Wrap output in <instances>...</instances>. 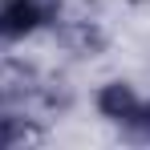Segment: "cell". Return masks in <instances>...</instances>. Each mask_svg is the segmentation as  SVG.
Masks as SVG:
<instances>
[{
  "mask_svg": "<svg viewBox=\"0 0 150 150\" xmlns=\"http://www.w3.org/2000/svg\"><path fill=\"white\" fill-rule=\"evenodd\" d=\"M122 126H126V134H130L134 142H150V101H138L134 114H130Z\"/></svg>",
  "mask_w": 150,
  "mask_h": 150,
  "instance_id": "cell-5",
  "label": "cell"
},
{
  "mask_svg": "<svg viewBox=\"0 0 150 150\" xmlns=\"http://www.w3.org/2000/svg\"><path fill=\"white\" fill-rule=\"evenodd\" d=\"M41 93V73L25 65V61H4L0 65V110L4 105H16L25 98H37Z\"/></svg>",
  "mask_w": 150,
  "mask_h": 150,
  "instance_id": "cell-2",
  "label": "cell"
},
{
  "mask_svg": "<svg viewBox=\"0 0 150 150\" xmlns=\"http://www.w3.org/2000/svg\"><path fill=\"white\" fill-rule=\"evenodd\" d=\"M57 12L61 0H0V37L4 41L28 37L33 28L57 21Z\"/></svg>",
  "mask_w": 150,
  "mask_h": 150,
  "instance_id": "cell-1",
  "label": "cell"
},
{
  "mask_svg": "<svg viewBox=\"0 0 150 150\" xmlns=\"http://www.w3.org/2000/svg\"><path fill=\"white\" fill-rule=\"evenodd\" d=\"M45 142V130L28 118H16V114H0V150L12 146H37Z\"/></svg>",
  "mask_w": 150,
  "mask_h": 150,
  "instance_id": "cell-3",
  "label": "cell"
},
{
  "mask_svg": "<svg viewBox=\"0 0 150 150\" xmlns=\"http://www.w3.org/2000/svg\"><path fill=\"white\" fill-rule=\"evenodd\" d=\"M134 105H138V98H134V89L122 85V81L105 85V89L98 93V110L105 114V118H114V122H126V118L134 114Z\"/></svg>",
  "mask_w": 150,
  "mask_h": 150,
  "instance_id": "cell-4",
  "label": "cell"
}]
</instances>
